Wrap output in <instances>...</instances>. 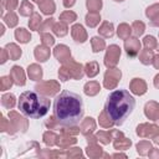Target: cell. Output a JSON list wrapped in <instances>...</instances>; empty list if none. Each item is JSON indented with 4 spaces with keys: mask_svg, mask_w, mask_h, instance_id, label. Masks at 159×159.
Returning a JSON list of instances; mask_svg holds the SVG:
<instances>
[{
    "mask_svg": "<svg viewBox=\"0 0 159 159\" xmlns=\"http://www.w3.org/2000/svg\"><path fill=\"white\" fill-rule=\"evenodd\" d=\"M83 102L80 94L71 91H62L53 102V117L56 123L70 128L77 125L83 117Z\"/></svg>",
    "mask_w": 159,
    "mask_h": 159,
    "instance_id": "6da1fadb",
    "label": "cell"
},
{
    "mask_svg": "<svg viewBox=\"0 0 159 159\" xmlns=\"http://www.w3.org/2000/svg\"><path fill=\"white\" fill-rule=\"evenodd\" d=\"M134 106H135V101L128 91L116 89L108 96L104 106V111L114 124L120 125L125 120V118L132 113Z\"/></svg>",
    "mask_w": 159,
    "mask_h": 159,
    "instance_id": "7a4b0ae2",
    "label": "cell"
},
{
    "mask_svg": "<svg viewBox=\"0 0 159 159\" xmlns=\"http://www.w3.org/2000/svg\"><path fill=\"white\" fill-rule=\"evenodd\" d=\"M17 107L20 112L30 118H41L50 109V99L43 97L39 91H25L20 94Z\"/></svg>",
    "mask_w": 159,
    "mask_h": 159,
    "instance_id": "3957f363",
    "label": "cell"
},
{
    "mask_svg": "<svg viewBox=\"0 0 159 159\" xmlns=\"http://www.w3.org/2000/svg\"><path fill=\"white\" fill-rule=\"evenodd\" d=\"M119 56H120V48L119 46L117 45H111L108 48H107V53L104 56V65L108 67V68H112L117 65L118 60H119Z\"/></svg>",
    "mask_w": 159,
    "mask_h": 159,
    "instance_id": "277c9868",
    "label": "cell"
},
{
    "mask_svg": "<svg viewBox=\"0 0 159 159\" xmlns=\"http://www.w3.org/2000/svg\"><path fill=\"white\" fill-rule=\"evenodd\" d=\"M119 78H120V71L117 68H109L104 75V87L108 89L114 88Z\"/></svg>",
    "mask_w": 159,
    "mask_h": 159,
    "instance_id": "5b68a950",
    "label": "cell"
},
{
    "mask_svg": "<svg viewBox=\"0 0 159 159\" xmlns=\"http://www.w3.org/2000/svg\"><path fill=\"white\" fill-rule=\"evenodd\" d=\"M124 48L129 57H135L138 55V52L140 51V42L135 37H132V39L128 37L124 42Z\"/></svg>",
    "mask_w": 159,
    "mask_h": 159,
    "instance_id": "8992f818",
    "label": "cell"
},
{
    "mask_svg": "<svg viewBox=\"0 0 159 159\" xmlns=\"http://www.w3.org/2000/svg\"><path fill=\"white\" fill-rule=\"evenodd\" d=\"M36 89L40 92V93H43V94H48V96H53L57 91H60V86L53 82V81H48V82H43L41 84H37L36 86Z\"/></svg>",
    "mask_w": 159,
    "mask_h": 159,
    "instance_id": "52a82bcc",
    "label": "cell"
},
{
    "mask_svg": "<svg viewBox=\"0 0 159 159\" xmlns=\"http://www.w3.org/2000/svg\"><path fill=\"white\" fill-rule=\"evenodd\" d=\"M53 55H55V57H56L58 61H61L62 63H65L66 61L71 60L70 50H68V47L65 46V45H58V46H56V48H55V51H53Z\"/></svg>",
    "mask_w": 159,
    "mask_h": 159,
    "instance_id": "ba28073f",
    "label": "cell"
},
{
    "mask_svg": "<svg viewBox=\"0 0 159 159\" xmlns=\"http://www.w3.org/2000/svg\"><path fill=\"white\" fill-rule=\"evenodd\" d=\"M10 77L14 80V82L19 86L25 84V73L20 66H14L10 71Z\"/></svg>",
    "mask_w": 159,
    "mask_h": 159,
    "instance_id": "9c48e42d",
    "label": "cell"
},
{
    "mask_svg": "<svg viewBox=\"0 0 159 159\" xmlns=\"http://www.w3.org/2000/svg\"><path fill=\"white\" fill-rule=\"evenodd\" d=\"M130 89L134 94L140 96V94H144L147 92V84L142 78H134L130 82Z\"/></svg>",
    "mask_w": 159,
    "mask_h": 159,
    "instance_id": "30bf717a",
    "label": "cell"
},
{
    "mask_svg": "<svg viewBox=\"0 0 159 159\" xmlns=\"http://www.w3.org/2000/svg\"><path fill=\"white\" fill-rule=\"evenodd\" d=\"M71 34H72L73 39H75L77 42H84L86 39H87V34H86L83 26L80 25V24H76V25L72 26V29H71Z\"/></svg>",
    "mask_w": 159,
    "mask_h": 159,
    "instance_id": "8fae6325",
    "label": "cell"
},
{
    "mask_svg": "<svg viewBox=\"0 0 159 159\" xmlns=\"http://www.w3.org/2000/svg\"><path fill=\"white\" fill-rule=\"evenodd\" d=\"M145 116L153 120H159V104L149 102L145 104Z\"/></svg>",
    "mask_w": 159,
    "mask_h": 159,
    "instance_id": "7c38bea8",
    "label": "cell"
},
{
    "mask_svg": "<svg viewBox=\"0 0 159 159\" xmlns=\"http://www.w3.org/2000/svg\"><path fill=\"white\" fill-rule=\"evenodd\" d=\"M98 32H99L102 36H104V37H112L113 34H114V31H113V24H112V22H108V21H104V22L101 25Z\"/></svg>",
    "mask_w": 159,
    "mask_h": 159,
    "instance_id": "4fadbf2b",
    "label": "cell"
},
{
    "mask_svg": "<svg viewBox=\"0 0 159 159\" xmlns=\"http://www.w3.org/2000/svg\"><path fill=\"white\" fill-rule=\"evenodd\" d=\"M48 56H50V51L45 46H37L35 48V57L37 58V61L43 62L48 58Z\"/></svg>",
    "mask_w": 159,
    "mask_h": 159,
    "instance_id": "5bb4252c",
    "label": "cell"
},
{
    "mask_svg": "<svg viewBox=\"0 0 159 159\" xmlns=\"http://www.w3.org/2000/svg\"><path fill=\"white\" fill-rule=\"evenodd\" d=\"M29 71V76L34 80V81H39L41 77H42V68L40 67V66H37V65H31V66H29V68H27Z\"/></svg>",
    "mask_w": 159,
    "mask_h": 159,
    "instance_id": "9a60e30c",
    "label": "cell"
},
{
    "mask_svg": "<svg viewBox=\"0 0 159 159\" xmlns=\"http://www.w3.org/2000/svg\"><path fill=\"white\" fill-rule=\"evenodd\" d=\"M139 60L143 65H149V63H153V60H154V55L152 52V50L149 48H145L140 52V56H139Z\"/></svg>",
    "mask_w": 159,
    "mask_h": 159,
    "instance_id": "2e32d148",
    "label": "cell"
},
{
    "mask_svg": "<svg viewBox=\"0 0 159 159\" xmlns=\"http://www.w3.org/2000/svg\"><path fill=\"white\" fill-rule=\"evenodd\" d=\"M99 89H101L99 84L97 82H94V81H91V82L86 83V86H84V93L87 96H94V94H97L99 92Z\"/></svg>",
    "mask_w": 159,
    "mask_h": 159,
    "instance_id": "e0dca14e",
    "label": "cell"
},
{
    "mask_svg": "<svg viewBox=\"0 0 159 159\" xmlns=\"http://www.w3.org/2000/svg\"><path fill=\"white\" fill-rule=\"evenodd\" d=\"M98 71H99V66H98V63L94 62V61L88 62V63L86 65V67H84V72H86V75H87L88 77H94V76L98 73Z\"/></svg>",
    "mask_w": 159,
    "mask_h": 159,
    "instance_id": "ac0fdd59",
    "label": "cell"
},
{
    "mask_svg": "<svg viewBox=\"0 0 159 159\" xmlns=\"http://www.w3.org/2000/svg\"><path fill=\"white\" fill-rule=\"evenodd\" d=\"M15 37H16L17 41H20V42H22V43H26V42L30 41L31 35H30L25 29H17V30L15 31Z\"/></svg>",
    "mask_w": 159,
    "mask_h": 159,
    "instance_id": "d6986e66",
    "label": "cell"
},
{
    "mask_svg": "<svg viewBox=\"0 0 159 159\" xmlns=\"http://www.w3.org/2000/svg\"><path fill=\"white\" fill-rule=\"evenodd\" d=\"M130 32H132V27H129V25H127V24H120V25L118 26L117 34H118V36H119L120 39L127 40V39L129 37Z\"/></svg>",
    "mask_w": 159,
    "mask_h": 159,
    "instance_id": "ffe728a7",
    "label": "cell"
},
{
    "mask_svg": "<svg viewBox=\"0 0 159 159\" xmlns=\"http://www.w3.org/2000/svg\"><path fill=\"white\" fill-rule=\"evenodd\" d=\"M6 50L9 51V56L12 60H17L21 56V50L15 45V43H9L6 45Z\"/></svg>",
    "mask_w": 159,
    "mask_h": 159,
    "instance_id": "44dd1931",
    "label": "cell"
},
{
    "mask_svg": "<svg viewBox=\"0 0 159 159\" xmlns=\"http://www.w3.org/2000/svg\"><path fill=\"white\" fill-rule=\"evenodd\" d=\"M101 20V16L97 14V12H89L87 14L86 16V24L89 26V27H94Z\"/></svg>",
    "mask_w": 159,
    "mask_h": 159,
    "instance_id": "7402d4cb",
    "label": "cell"
},
{
    "mask_svg": "<svg viewBox=\"0 0 159 159\" xmlns=\"http://www.w3.org/2000/svg\"><path fill=\"white\" fill-rule=\"evenodd\" d=\"M91 42H92V48H93V52H99V51H102V50L104 48V46H106L104 40H102V39H99V37H97V36L92 37Z\"/></svg>",
    "mask_w": 159,
    "mask_h": 159,
    "instance_id": "603a6c76",
    "label": "cell"
},
{
    "mask_svg": "<svg viewBox=\"0 0 159 159\" xmlns=\"http://www.w3.org/2000/svg\"><path fill=\"white\" fill-rule=\"evenodd\" d=\"M40 7H41V10H42V12L43 14H52L53 11H55V4H53V1L52 0H46L45 2H41L40 4Z\"/></svg>",
    "mask_w": 159,
    "mask_h": 159,
    "instance_id": "cb8c5ba5",
    "label": "cell"
},
{
    "mask_svg": "<svg viewBox=\"0 0 159 159\" xmlns=\"http://www.w3.org/2000/svg\"><path fill=\"white\" fill-rule=\"evenodd\" d=\"M32 10H34V6H32L27 0H24L19 11H20V14H21L22 16H29V15L32 12Z\"/></svg>",
    "mask_w": 159,
    "mask_h": 159,
    "instance_id": "d4e9b609",
    "label": "cell"
},
{
    "mask_svg": "<svg viewBox=\"0 0 159 159\" xmlns=\"http://www.w3.org/2000/svg\"><path fill=\"white\" fill-rule=\"evenodd\" d=\"M94 120H93V118H86L84 119V122L82 123V133H84V134H87L88 133V130L89 132H92L93 129H94Z\"/></svg>",
    "mask_w": 159,
    "mask_h": 159,
    "instance_id": "484cf974",
    "label": "cell"
},
{
    "mask_svg": "<svg viewBox=\"0 0 159 159\" xmlns=\"http://www.w3.org/2000/svg\"><path fill=\"white\" fill-rule=\"evenodd\" d=\"M87 7L91 12H97L102 7V0H87Z\"/></svg>",
    "mask_w": 159,
    "mask_h": 159,
    "instance_id": "4316f807",
    "label": "cell"
},
{
    "mask_svg": "<svg viewBox=\"0 0 159 159\" xmlns=\"http://www.w3.org/2000/svg\"><path fill=\"white\" fill-rule=\"evenodd\" d=\"M1 103L6 108H12L14 104H15V97L12 94H10V93L9 94H4L2 96V99H1Z\"/></svg>",
    "mask_w": 159,
    "mask_h": 159,
    "instance_id": "83f0119b",
    "label": "cell"
},
{
    "mask_svg": "<svg viewBox=\"0 0 159 159\" xmlns=\"http://www.w3.org/2000/svg\"><path fill=\"white\" fill-rule=\"evenodd\" d=\"M60 20L65 24H70V22H73L76 20V14L72 12V11H65L61 16H60Z\"/></svg>",
    "mask_w": 159,
    "mask_h": 159,
    "instance_id": "f1b7e54d",
    "label": "cell"
},
{
    "mask_svg": "<svg viewBox=\"0 0 159 159\" xmlns=\"http://www.w3.org/2000/svg\"><path fill=\"white\" fill-rule=\"evenodd\" d=\"M41 16L39 14H34L31 20L29 21V26L32 29V30H39L40 29V24H41Z\"/></svg>",
    "mask_w": 159,
    "mask_h": 159,
    "instance_id": "f546056e",
    "label": "cell"
},
{
    "mask_svg": "<svg viewBox=\"0 0 159 159\" xmlns=\"http://www.w3.org/2000/svg\"><path fill=\"white\" fill-rule=\"evenodd\" d=\"M145 14H147V16H148L150 20L154 19V17H157V16H159V4L152 5L150 7H148Z\"/></svg>",
    "mask_w": 159,
    "mask_h": 159,
    "instance_id": "4dcf8cb0",
    "label": "cell"
},
{
    "mask_svg": "<svg viewBox=\"0 0 159 159\" xmlns=\"http://www.w3.org/2000/svg\"><path fill=\"white\" fill-rule=\"evenodd\" d=\"M4 20H5V22H6L10 27H12V26H15V25L17 24V16H16L12 11H9V14H7L6 16H4Z\"/></svg>",
    "mask_w": 159,
    "mask_h": 159,
    "instance_id": "1f68e13d",
    "label": "cell"
},
{
    "mask_svg": "<svg viewBox=\"0 0 159 159\" xmlns=\"http://www.w3.org/2000/svg\"><path fill=\"white\" fill-rule=\"evenodd\" d=\"M99 123L103 125V127H109L113 124V120L109 118V116L106 113V111H103L99 116Z\"/></svg>",
    "mask_w": 159,
    "mask_h": 159,
    "instance_id": "d6a6232c",
    "label": "cell"
},
{
    "mask_svg": "<svg viewBox=\"0 0 159 159\" xmlns=\"http://www.w3.org/2000/svg\"><path fill=\"white\" fill-rule=\"evenodd\" d=\"M144 24L142 22V21H135L134 24H133V32H134V35L135 36H140L143 32H144Z\"/></svg>",
    "mask_w": 159,
    "mask_h": 159,
    "instance_id": "836d02e7",
    "label": "cell"
},
{
    "mask_svg": "<svg viewBox=\"0 0 159 159\" xmlns=\"http://www.w3.org/2000/svg\"><path fill=\"white\" fill-rule=\"evenodd\" d=\"M53 31H55V34L57 36H65L67 34V27H66L65 24H61L60 22V24H56L53 26Z\"/></svg>",
    "mask_w": 159,
    "mask_h": 159,
    "instance_id": "e575fe53",
    "label": "cell"
},
{
    "mask_svg": "<svg viewBox=\"0 0 159 159\" xmlns=\"http://www.w3.org/2000/svg\"><path fill=\"white\" fill-rule=\"evenodd\" d=\"M143 42H144V45H145V48L152 50V48L157 47V40H155L153 36H145L144 40H143Z\"/></svg>",
    "mask_w": 159,
    "mask_h": 159,
    "instance_id": "d590c367",
    "label": "cell"
},
{
    "mask_svg": "<svg viewBox=\"0 0 159 159\" xmlns=\"http://www.w3.org/2000/svg\"><path fill=\"white\" fill-rule=\"evenodd\" d=\"M12 78L11 77H1V83H0V87H1V91H6L11 87L12 84Z\"/></svg>",
    "mask_w": 159,
    "mask_h": 159,
    "instance_id": "8d00e7d4",
    "label": "cell"
},
{
    "mask_svg": "<svg viewBox=\"0 0 159 159\" xmlns=\"http://www.w3.org/2000/svg\"><path fill=\"white\" fill-rule=\"evenodd\" d=\"M41 37H42V43L46 45V46H52L53 42H55L53 37H52L50 34H42Z\"/></svg>",
    "mask_w": 159,
    "mask_h": 159,
    "instance_id": "74e56055",
    "label": "cell"
},
{
    "mask_svg": "<svg viewBox=\"0 0 159 159\" xmlns=\"http://www.w3.org/2000/svg\"><path fill=\"white\" fill-rule=\"evenodd\" d=\"M2 6H5L9 11H12L17 6V0H4Z\"/></svg>",
    "mask_w": 159,
    "mask_h": 159,
    "instance_id": "f35d334b",
    "label": "cell"
},
{
    "mask_svg": "<svg viewBox=\"0 0 159 159\" xmlns=\"http://www.w3.org/2000/svg\"><path fill=\"white\" fill-rule=\"evenodd\" d=\"M122 145H124L125 148H127V147H129V145H130V140H127V139H125L124 142H120V143L117 140V142L114 143V147H116L117 149H118V148H122Z\"/></svg>",
    "mask_w": 159,
    "mask_h": 159,
    "instance_id": "ab89813d",
    "label": "cell"
},
{
    "mask_svg": "<svg viewBox=\"0 0 159 159\" xmlns=\"http://www.w3.org/2000/svg\"><path fill=\"white\" fill-rule=\"evenodd\" d=\"M52 24H53V19H48V20H47V21H46V22H45V24H43V25L37 30V31H43V30H46L48 26H51Z\"/></svg>",
    "mask_w": 159,
    "mask_h": 159,
    "instance_id": "60d3db41",
    "label": "cell"
},
{
    "mask_svg": "<svg viewBox=\"0 0 159 159\" xmlns=\"http://www.w3.org/2000/svg\"><path fill=\"white\" fill-rule=\"evenodd\" d=\"M75 2H76V0H63V5H65L66 7H71V6H73Z\"/></svg>",
    "mask_w": 159,
    "mask_h": 159,
    "instance_id": "b9f144b4",
    "label": "cell"
},
{
    "mask_svg": "<svg viewBox=\"0 0 159 159\" xmlns=\"http://www.w3.org/2000/svg\"><path fill=\"white\" fill-rule=\"evenodd\" d=\"M150 25H152V26H159V16H157V17L152 19Z\"/></svg>",
    "mask_w": 159,
    "mask_h": 159,
    "instance_id": "7bdbcfd3",
    "label": "cell"
},
{
    "mask_svg": "<svg viewBox=\"0 0 159 159\" xmlns=\"http://www.w3.org/2000/svg\"><path fill=\"white\" fill-rule=\"evenodd\" d=\"M153 65L155 68H159V55L154 56V60H153Z\"/></svg>",
    "mask_w": 159,
    "mask_h": 159,
    "instance_id": "ee69618b",
    "label": "cell"
},
{
    "mask_svg": "<svg viewBox=\"0 0 159 159\" xmlns=\"http://www.w3.org/2000/svg\"><path fill=\"white\" fill-rule=\"evenodd\" d=\"M154 86H155L157 88H159V75H157L155 78H154Z\"/></svg>",
    "mask_w": 159,
    "mask_h": 159,
    "instance_id": "f6af8a7d",
    "label": "cell"
},
{
    "mask_svg": "<svg viewBox=\"0 0 159 159\" xmlns=\"http://www.w3.org/2000/svg\"><path fill=\"white\" fill-rule=\"evenodd\" d=\"M35 1H36V2H37V4H39V5H40V4H41V2H43V0H35Z\"/></svg>",
    "mask_w": 159,
    "mask_h": 159,
    "instance_id": "bcb514c9",
    "label": "cell"
},
{
    "mask_svg": "<svg viewBox=\"0 0 159 159\" xmlns=\"http://www.w3.org/2000/svg\"><path fill=\"white\" fill-rule=\"evenodd\" d=\"M157 48H158V51H159V45H157Z\"/></svg>",
    "mask_w": 159,
    "mask_h": 159,
    "instance_id": "7dc6e473",
    "label": "cell"
},
{
    "mask_svg": "<svg viewBox=\"0 0 159 159\" xmlns=\"http://www.w3.org/2000/svg\"><path fill=\"white\" fill-rule=\"evenodd\" d=\"M116 1H122V0H116Z\"/></svg>",
    "mask_w": 159,
    "mask_h": 159,
    "instance_id": "c3c4849f",
    "label": "cell"
}]
</instances>
